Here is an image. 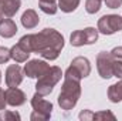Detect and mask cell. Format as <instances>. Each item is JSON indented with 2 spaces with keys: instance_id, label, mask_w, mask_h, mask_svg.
Masks as SVG:
<instances>
[{
  "instance_id": "cell-24",
  "label": "cell",
  "mask_w": 122,
  "mask_h": 121,
  "mask_svg": "<svg viewBox=\"0 0 122 121\" xmlns=\"http://www.w3.org/2000/svg\"><path fill=\"white\" fill-rule=\"evenodd\" d=\"M6 94H4V91L0 88V110H3L4 108V105H6Z\"/></svg>"
},
{
  "instance_id": "cell-14",
  "label": "cell",
  "mask_w": 122,
  "mask_h": 121,
  "mask_svg": "<svg viewBox=\"0 0 122 121\" xmlns=\"http://www.w3.org/2000/svg\"><path fill=\"white\" fill-rule=\"evenodd\" d=\"M38 16L34 10H27L23 13L21 16V24L26 27V29H34L37 24H38Z\"/></svg>"
},
{
  "instance_id": "cell-9",
  "label": "cell",
  "mask_w": 122,
  "mask_h": 121,
  "mask_svg": "<svg viewBox=\"0 0 122 121\" xmlns=\"http://www.w3.org/2000/svg\"><path fill=\"white\" fill-rule=\"evenodd\" d=\"M50 70V66L43 60H31L29 64H26L24 71L31 78H40Z\"/></svg>"
},
{
  "instance_id": "cell-25",
  "label": "cell",
  "mask_w": 122,
  "mask_h": 121,
  "mask_svg": "<svg viewBox=\"0 0 122 121\" xmlns=\"http://www.w3.org/2000/svg\"><path fill=\"white\" fill-rule=\"evenodd\" d=\"M1 118H16V120H20V116L17 113H6L1 116Z\"/></svg>"
},
{
  "instance_id": "cell-6",
  "label": "cell",
  "mask_w": 122,
  "mask_h": 121,
  "mask_svg": "<svg viewBox=\"0 0 122 121\" xmlns=\"http://www.w3.org/2000/svg\"><path fill=\"white\" fill-rule=\"evenodd\" d=\"M98 38V31L94 27H88L84 30H77L71 34V44L72 46H82V44H92Z\"/></svg>"
},
{
  "instance_id": "cell-15",
  "label": "cell",
  "mask_w": 122,
  "mask_h": 121,
  "mask_svg": "<svg viewBox=\"0 0 122 121\" xmlns=\"http://www.w3.org/2000/svg\"><path fill=\"white\" fill-rule=\"evenodd\" d=\"M10 56H11L13 60L17 61V63H24V61L29 59L30 51H27L26 49H23L20 44H16V46L10 50Z\"/></svg>"
},
{
  "instance_id": "cell-17",
  "label": "cell",
  "mask_w": 122,
  "mask_h": 121,
  "mask_svg": "<svg viewBox=\"0 0 122 121\" xmlns=\"http://www.w3.org/2000/svg\"><path fill=\"white\" fill-rule=\"evenodd\" d=\"M80 4V0H58V6L62 11L65 13H70V11H74Z\"/></svg>"
},
{
  "instance_id": "cell-22",
  "label": "cell",
  "mask_w": 122,
  "mask_h": 121,
  "mask_svg": "<svg viewBox=\"0 0 122 121\" xmlns=\"http://www.w3.org/2000/svg\"><path fill=\"white\" fill-rule=\"evenodd\" d=\"M105 4L109 9H118L122 4V0H105Z\"/></svg>"
},
{
  "instance_id": "cell-3",
  "label": "cell",
  "mask_w": 122,
  "mask_h": 121,
  "mask_svg": "<svg viewBox=\"0 0 122 121\" xmlns=\"http://www.w3.org/2000/svg\"><path fill=\"white\" fill-rule=\"evenodd\" d=\"M61 76H62V73H61V70L58 67H50V70H48L43 77L38 78L37 86H36L37 93L41 94V95L50 94V93L53 91V87L60 81Z\"/></svg>"
},
{
  "instance_id": "cell-21",
  "label": "cell",
  "mask_w": 122,
  "mask_h": 121,
  "mask_svg": "<svg viewBox=\"0 0 122 121\" xmlns=\"http://www.w3.org/2000/svg\"><path fill=\"white\" fill-rule=\"evenodd\" d=\"M11 59L10 56V50L6 47H0V63H6Z\"/></svg>"
},
{
  "instance_id": "cell-19",
  "label": "cell",
  "mask_w": 122,
  "mask_h": 121,
  "mask_svg": "<svg viewBox=\"0 0 122 121\" xmlns=\"http://www.w3.org/2000/svg\"><path fill=\"white\" fill-rule=\"evenodd\" d=\"M85 9H87V11L91 13V14L97 13V11L101 9V0H87Z\"/></svg>"
},
{
  "instance_id": "cell-13",
  "label": "cell",
  "mask_w": 122,
  "mask_h": 121,
  "mask_svg": "<svg viewBox=\"0 0 122 121\" xmlns=\"http://www.w3.org/2000/svg\"><path fill=\"white\" fill-rule=\"evenodd\" d=\"M16 33H17V26L11 19L6 17L0 22V36L1 37L9 38V37H13Z\"/></svg>"
},
{
  "instance_id": "cell-26",
  "label": "cell",
  "mask_w": 122,
  "mask_h": 121,
  "mask_svg": "<svg viewBox=\"0 0 122 121\" xmlns=\"http://www.w3.org/2000/svg\"><path fill=\"white\" fill-rule=\"evenodd\" d=\"M40 1H47V3H56V0H40Z\"/></svg>"
},
{
  "instance_id": "cell-11",
  "label": "cell",
  "mask_w": 122,
  "mask_h": 121,
  "mask_svg": "<svg viewBox=\"0 0 122 121\" xmlns=\"http://www.w3.org/2000/svg\"><path fill=\"white\" fill-rule=\"evenodd\" d=\"M6 101L10 105H21L26 101V95L21 90H19L17 87H10L9 90H6Z\"/></svg>"
},
{
  "instance_id": "cell-10",
  "label": "cell",
  "mask_w": 122,
  "mask_h": 121,
  "mask_svg": "<svg viewBox=\"0 0 122 121\" xmlns=\"http://www.w3.org/2000/svg\"><path fill=\"white\" fill-rule=\"evenodd\" d=\"M23 80V70L20 66L13 64L6 71V83L9 87H17Z\"/></svg>"
},
{
  "instance_id": "cell-28",
  "label": "cell",
  "mask_w": 122,
  "mask_h": 121,
  "mask_svg": "<svg viewBox=\"0 0 122 121\" xmlns=\"http://www.w3.org/2000/svg\"><path fill=\"white\" fill-rule=\"evenodd\" d=\"M0 80H1V77H0Z\"/></svg>"
},
{
  "instance_id": "cell-20",
  "label": "cell",
  "mask_w": 122,
  "mask_h": 121,
  "mask_svg": "<svg viewBox=\"0 0 122 121\" xmlns=\"http://www.w3.org/2000/svg\"><path fill=\"white\" fill-rule=\"evenodd\" d=\"M112 76L122 78V61L121 60H115L114 66H112Z\"/></svg>"
},
{
  "instance_id": "cell-23",
  "label": "cell",
  "mask_w": 122,
  "mask_h": 121,
  "mask_svg": "<svg viewBox=\"0 0 122 121\" xmlns=\"http://www.w3.org/2000/svg\"><path fill=\"white\" fill-rule=\"evenodd\" d=\"M112 57L117 59V60H122V47H115L112 51H111Z\"/></svg>"
},
{
  "instance_id": "cell-27",
  "label": "cell",
  "mask_w": 122,
  "mask_h": 121,
  "mask_svg": "<svg viewBox=\"0 0 122 121\" xmlns=\"http://www.w3.org/2000/svg\"><path fill=\"white\" fill-rule=\"evenodd\" d=\"M1 1H3V0H0V4H1Z\"/></svg>"
},
{
  "instance_id": "cell-2",
  "label": "cell",
  "mask_w": 122,
  "mask_h": 121,
  "mask_svg": "<svg viewBox=\"0 0 122 121\" xmlns=\"http://www.w3.org/2000/svg\"><path fill=\"white\" fill-rule=\"evenodd\" d=\"M80 80L71 76H65V81L62 86V90L58 97V103L64 110H70L77 104V100L80 97Z\"/></svg>"
},
{
  "instance_id": "cell-7",
  "label": "cell",
  "mask_w": 122,
  "mask_h": 121,
  "mask_svg": "<svg viewBox=\"0 0 122 121\" xmlns=\"http://www.w3.org/2000/svg\"><path fill=\"white\" fill-rule=\"evenodd\" d=\"M31 105H33V108L36 110V113L31 116V120H36V118H44V120H46V118L50 117L51 110H53L51 103L43 100L41 94H38V93L33 97V100H31Z\"/></svg>"
},
{
  "instance_id": "cell-16",
  "label": "cell",
  "mask_w": 122,
  "mask_h": 121,
  "mask_svg": "<svg viewBox=\"0 0 122 121\" xmlns=\"http://www.w3.org/2000/svg\"><path fill=\"white\" fill-rule=\"evenodd\" d=\"M108 95H109L111 101H114V103L121 101L122 100V81L114 84V86H111L109 90H108Z\"/></svg>"
},
{
  "instance_id": "cell-1",
  "label": "cell",
  "mask_w": 122,
  "mask_h": 121,
  "mask_svg": "<svg viewBox=\"0 0 122 121\" xmlns=\"http://www.w3.org/2000/svg\"><path fill=\"white\" fill-rule=\"evenodd\" d=\"M19 44L27 51H37L44 59L56 60L64 47V38L54 29H46L38 34H29L20 38Z\"/></svg>"
},
{
  "instance_id": "cell-8",
  "label": "cell",
  "mask_w": 122,
  "mask_h": 121,
  "mask_svg": "<svg viewBox=\"0 0 122 121\" xmlns=\"http://www.w3.org/2000/svg\"><path fill=\"white\" fill-rule=\"evenodd\" d=\"M114 61L115 59L112 57L111 53H99L98 54V59H97V67H98V71L101 74L102 78H109L112 77V66H114Z\"/></svg>"
},
{
  "instance_id": "cell-4",
  "label": "cell",
  "mask_w": 122,
  "mask_h": 121,
  "mask_svg": "<svg viewBox=\"0 0 122 121\" xmlns=\"http://www.w3.org/2000/svg\"><path fill=\"white\" fill-rule=\"evenodd\" d=\"M91 73V66H90V61L84 57H77L74 59L71 66L68 67L65 76H71V77H75L78 80H81L82 77H87L88 74Z\"/></svg>"
},
{
  "instance_id": "cell-5",
  "label": "cell",
  "mask_w": 122,
  "mask_h": 121,
  "mask_svg": "<svg viewBox=\"0 0 122 121\" xmlns=\"http://www.w3.org/2000/svg\"><path fill=\"white\" fill-rule=\"evenodd\" d=\"M98 30L102 34H112L115 31L122 30V17L117 14H108L99 19Z\"/></svg>"
},
{
  "instance_id": "cell-12",
  "label": "cell",
  "mask_w": 122,
  "mask_h": 121,
  "mask_svg": "<svg viewBox=\"0 0 122 121\" xmlns=\"http://www.w3.org/2000/svg\"><path fill=\"white\" fill-rule=\"evenodd\" d=\"M20 4H21L20 0H3L1 4H0V10L4 14V17H9L10 19V17H13L17 13Z\"/></svg>"
},
{
  "instance_id": "cell-18",
  "label": "cell",
  "mask_w": 122,
  "mask_h": 121,
  "mask_svg": "<svg viewBox=\"0 0 122 121\" xmlns=\"http://www.w3.org/2000/svg\"><path fill=\"white\" fill-rule=\"evenodd\" d=\"M40 9L47 13V14H56L57 13V4L56 3H47V1H40Z\"/></svg>"
}]
</instances>
